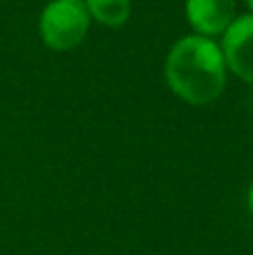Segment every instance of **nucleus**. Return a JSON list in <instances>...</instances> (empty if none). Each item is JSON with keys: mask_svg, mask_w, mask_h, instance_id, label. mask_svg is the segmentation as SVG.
Listing matches in <instances>:
<instances>
[{"mask_svg": "<svg viewBox=\"0 0 253 255\" xmlns=\"http://www.w3.org/2000/svg\"><path fill=\"white\" fill-rule=\"evenodd\" d=\"M224 61L231 74L253 85V13H240L220 38Z\"/></svg>", "mask_w": 253, "mask_h": 255, "instance_id": "7ed1b4c3", "label": "nucleus"}, {"mask_svg": "<svg viewBox=\"0 0 253 255\" xmlns=\"http://www.w3.org/2000/svg\"><path fill=\"white\" fill-rule=\"evenodd\" d=\"M184 13L193 27V34L218 38L236 20L238 0H186Z\"/></svg>", "mask_w": 253, "mask_h": 255, "instance_id": "20e7f679", "label": "nucleus"}, {"mask_svg": "<svg viewBox=\"0 0 253 255\" xmlns=\"http://www.w3.org/2000/svg\"><path fill=\"white\" fill-rule=\"evenodd\" d=\"M90 18L103 27H124L132 13V0H83Z\"/></svg>", "mask_w": 253, "mask_h": 255, "instance_id": "39448f33", "label": "nucleus"}, {"mask_svg": "<svg viewBox=\"0 0 253 255\" xmlns=\"http://www.w3.org/2000/svg\"><path fill=\"white\" fill-rule=\"evenodd\" d=\"M247 2V9H249V13H253V0H245Z\"/></svg>", "mask_w": 253, "mask_h": 255, "instance_id": "0eeeda50", "label": "nucleus"}, {"mask_svg": "<svg viewBox=\"0 0 253 255\" xmlns=\"http://www.w3.org/2000/svg\"><path fill=\"white\" fill-rule=\"evenodd\" d=\"M92 25L83 0H49L38 18L40 40L52 52H70L85 40Z\"/></svg>", "mask_w": 253, "mask_h": 255, "instance_id": "f03ea898", "label": "nucleus"}, {"mask_svg": "<svg viewBox=\"0 0 253 255\" xmlns=\"http://www.w3.org/2000/svg\"><path fill=\"white\" fill-rule=\"evenodd\" d=\"M164 79L170 92L188 106H209L218 101L229 79L220 43L200 34L177 38L166 54Z\"/></svg>", "mask_w": 253, "mask_h": 255, "instance_id": "f257e3e1", "label": "nucleus"}, {"mask_svg": "<svg viewBox=\"0 0 253 255\" xmlns=\"http://www.w3.org/2000/svg\"><path fill=\"white\" fill-rule=\"evenodd\" d=\"M247 206H249V213L253 215V181H251L249 190H247Z\"/></svg>", "mask_w": 253, "mask_h": 255, "instance_id": "423d86ee", "label": "nucleus"}]
</instances>
